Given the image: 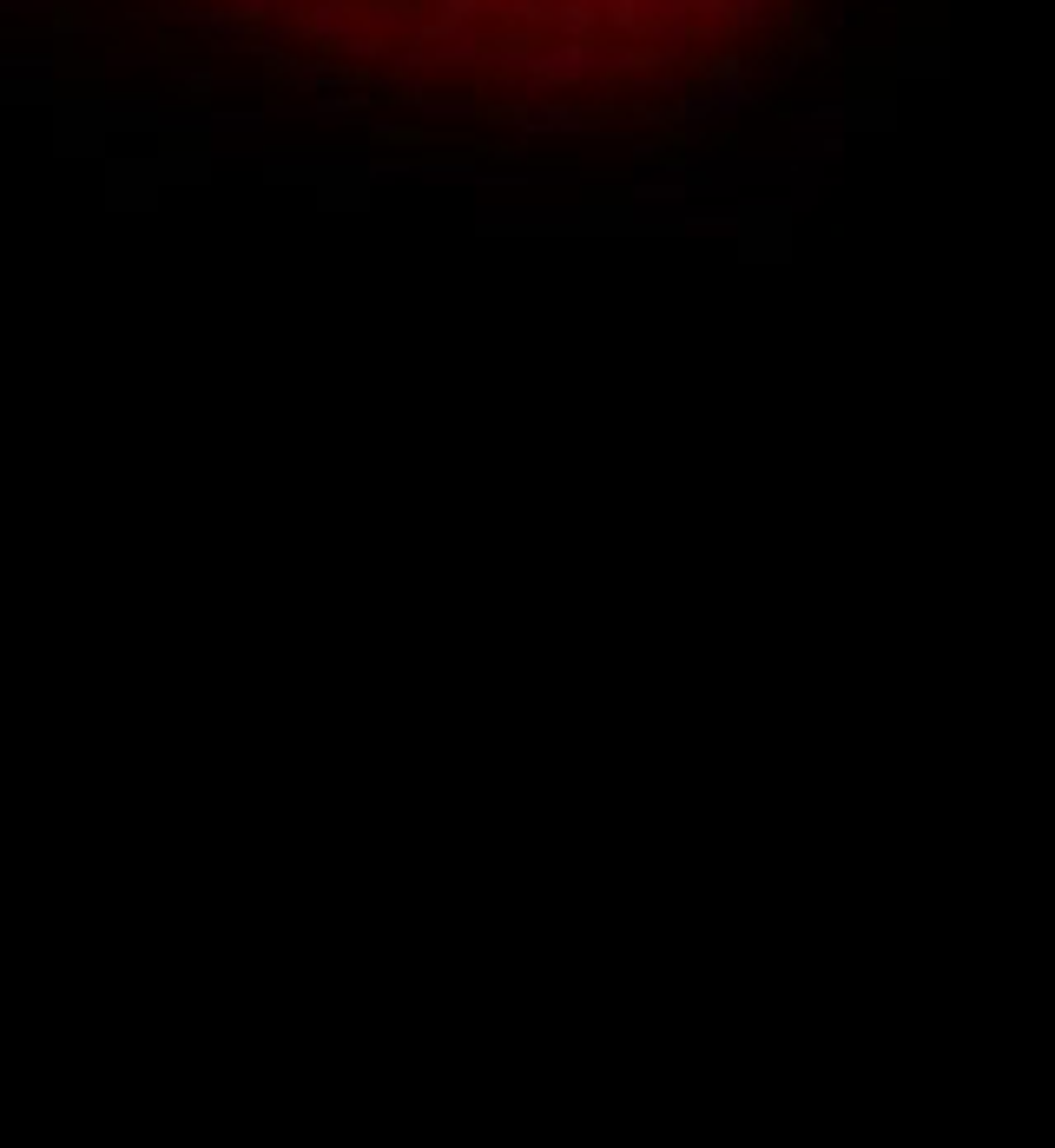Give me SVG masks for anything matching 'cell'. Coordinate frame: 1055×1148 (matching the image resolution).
<instances>
[{
	"mask_svg": "<svg viewBox=\"0 0 1055 1148\" xmlns=\"http://www.w3.org/2000/svg\"><path fill=\"white\" fill-rule=\"evenodd\" d=\"M765 0H449V20L482 27V60L548 66L534 27H554L561 66H673L719 47ZM415 13H442V0H415Z\"/></svg>",
	"mask_w": 1055,
	"mask_h": 1148,
	"instance_id": "1",
	"label": "cell"
}]
</instances>
